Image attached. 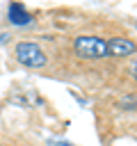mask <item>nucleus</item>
I'll list each match as a JSON object with an SVG mask.
<instances>
[{
    "label": "nucleus",
    "mask_w": 137,
    "mask_h": 146,
    "mask_svg": "<svg viewBox=\"0 0 137 146\" xmlns=\"http://www.w3.org/2000/svg\"><path fill=\"white\" fill-rule=\"evenodd\" d=\"M14 55H16L18 64H23L27 68H43L46 66V52L32 41H18L14 48Z\"/></svg>",
    "instance_id": "2"
},
{
    "label": "nucleus",
    "mask_w": 137,
    "mask_h": 146,
    "mask_svg": "<svg viewBox=\"0 0 137 146\" xmlns=\"http://www.w3.org/2000/svg\"><path fill=\"white\" fill-rule=\"evenodd\" d=\"M7 18H9L11 25H27V23H32V14H30L21 2H11V5H9Z\"/></svg>",
    "instance_id": "4"
},
{
    "label": "nucleus",
    "mask_w": 137,
    "mask_h": 146,
    "mask_svg": "<svg viewBox=\"0 0 137 146\" xmlns=\"http://www.w3.org/2000/svg\"><path fill=\"white\" fill-rule=\"evenodd\" d=\"M0 146H2V144H0Z\"/></svg>",
    "instance_id": "5"
},
{
    "label": "nucleus",
    "mask_w": 137,
    "mask_h": 146,
    "mask_svg": "<svg viewBox=\"0 0 137 146\" xmlns=\"http://www.w3.org/2000/svg\"><path fill=\"white\" fill-rule=\"evenodd\" d=\"M135 52V41L126 39V36H114L107 41V57H128Z\"/></svg>",
    "instance_id": "3"
},
{
    "label": "nucleus",
    "mask_w": 137,
    "mask_h": 146,
    "mask_svg": "<svg viewBox=\"0 0 137 146\" xmlns=\"http://www.w3.org/2000/svg\"><path fill=\"white\" fill-rule=\"evenodd\" d=\"M73 50L78 57H84V59H103L107 57V41L94 34H80L73 41Z\"/></svg>",
    "instance_id": "1"
}]
</instances>
